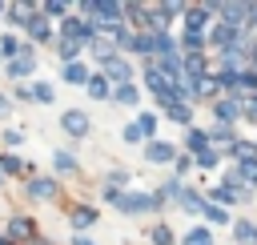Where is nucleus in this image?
I'll return each instance as SVG.
<instances>
[{"label":"nucleus","mask_w":257,"mask_h":245,"mask_svg":"<svg viewBox=\"0 0 257 245\" xmlns=\"http://www.w3.org/2000/svg\"><path fill=\"white\" fill-rule=\"evenodd\" d=\"M96 221V209H88V205H76L72 209V229H88Z\"/></svg>","instance_id":"ddd939ff"},{"label":"nucleus","mask_w":257,"mask_h":245,"mask_svg":"<svg viewBox=\"0 0 257 245\" xmlns=\"http://www.w3.org/2000/svg\"><path fill=\"white\" fill-rule=\"evenodd\" d=\"M0 56H16V40H12V36L0 44Z\"/></svg>","instance_id":"c756f323"},{"label":"nucleus","mask_w":257,"mask_h":245,"mask_svg":"<svg viewBox=\"0 0 257 245\" xmlns=\"http://www.w3.org/2000/svg\"><path fill=\"white\" fill-rule=\"evenodd\" d=\"M32 96H36L40 104H48V100H52V84H44V80H40V84L32 88Z\"/></svg>","instance_id":"a878e982"},{"label":"nucleus","mask_w":257,"mask_h":245,"mask_svg":"<svg viewBox=\"0 0 257 245\" xmlns=\"http://www.w3.org/2000/svg\"><path fill=\"white\" fill-rule=\"evenodd\" d=\"M8 233H12V237H28V233H32V221H28V217H12Z\"/></svg>","instance_id":"a211bd4d"},{"label":"nucleus","mask_w":257,"mask_h":245,"mask_svg":"<svg viewBox=\"0 0 257 245\" xmlns=\"http://www.w3.org/2000/svg\"><path fill=\"white\" fill-rule=\"evenodd\" d=\"M60 125H64L68 137H84V133H88V116H84L80 108H68V112L60 116Z\"/></svg>","instance_id":"423d86ee"},{"label":"nucleus","mask_w":257,"mask_h":245,"mask_svg":"<svg viewBox=\"0 0 257 245\" xmlns=\"http://www.w3.org/2000/svg\"><path fill=\"white\" fill-rule=\"evenodd\" d=\"M213 12H217V4H201V8H185V28H189L193 36H201Z\"/></svg>","instance_id":"f03ea898"},{"label":"nucleus","mask_w":257,"mask_h":245,"mask_svg":"<svg viewBox=\"0 0 257 245\" xmlns=\"http://www.w3.org/2000/svg\"><path fill=\"white\" fill-rule=\"evenodd\" d=\"M0 181H4V169H0Z\"/></svg>","instance_id":"f704fd0d"},{"label":"nucleus","mask_w":257,"mask_h":245,"mask_svg":"<svg viewBox=\"0 0 257 245\" xmlns=\"http://www.w3.org/2000/svg\"><path fill=\"white\" fill-rule=\"evenodd\" d=\"M32 64H36V60H32V44H28V48H20L16 60H8V72H12V76H28Z\"/></svg>","instance_id":"0eeeda50"},{"label":"nucleus","mask_w":257,"mask_h":245,"mask_svg":"<svg viewBox=\"0 0 257 245\" xmlns=\"http://www.w3.org/2000/svg\"><path fill=\"white\" fill-rule=\"evenodd\" d=\"M249 28H257V4H249V20H245Z\"/></svg>","instance_id":"2f4dec72"},{"label":"nucleus","mask_w":257,"mask_h":245,"mask_svg":"<svg viewBox=\"0 0 257 245\" xmlns=\"http://www.w3.org/2000/svg\"><path fill=\"white\" fill-rule=\"evenodd\" d=\"M137 125H141L145 137H153V129H157V112H137Z\"/></svg>","instance_id":"412c9836"},{"label":"nucleus","mask_w":257,"mask_h":245,"mask_svg":"<svg viewBox=\"0 0 257 245\" xmlns=\"http://www.w3.org/2000/svg\"><path fill=\"white\" fill-rule=\"evenodd\" d=\"M72 245H92V241H88V237H84V233H80V237H76V241H72Z\"/></svg>","instance_id":"473e14b6"},{"label":"nucleus","mask_w":257,"mask_h":245,"mask_svg":"<svg viewBox=\"0 0 257 245\" xmlns=\"http://www.w3.org/2000/svg\"><path fill=\"white\" fill-rule=\"evenodd\" d=\"M181 245H213V233L197 225V229H189V233H185V241H181Z\"/></svg>","instance_id":"4468645a"},{"label":"nucleus","mask_w":257,"mask_h":245,"mask_svg":"<svg viewBox=\"0 0 257 245\" xmlns=\"http://www.w3.org/2000/svg\"><path fill=\"white\" fill-rule=\"evenodd\" d=\"M104 76L116 80V88H120V84H133V64H128L124 56H112V60H104Z\"/></svg>","instance_id":"39448f33"},{"label":"nucleus","mask_w":257,"mask_h":245,"mask_svg":"<svg viewBox=\"0 0 257 245\" xmlns=\"http://www.w3.org/2000/svg\"><path fill=\"white\" fill-rule=\"evenodd\" d=\"M28 193H32L36 201H48V197L56 193V181H52V177H40V181H32V185H28Z\"/></svg>","instance_id":"9b49d317"},{"label":"nucleus","mask_w":257,"mask_h":245,"mask_svg":"<svg viewBox=\"0 0 257 245\" xmlns=\"http://www.w3.org/2000/svg\"><path fill=\"white\" fill-rule=\"evenodd\" d=\"M64 80H68V84H84V88H88V80H92V76H88V68H84V64H64Z\"/></svg>","instance_id":"f8f14e48"},{"label":"nucleus","mask_w":257,"mask_h":245,"mask_svg":"<svg viewBox=\"0 0 257 245\" xmlns=\"http://www.w3.org/2000/svg\"><path fill=\"white\" fill-rule=\"evenodd\" d=\"M52 165H56L60 173H72V169H76V157H72V153H56V157H52Z\"/></svg>","instance_id":"4be33fe9"},{"label":"nucleus","mask_w":257,"mask_h":245,"mask_svg":"<svg viewBox=\"0 0 257 245\" xmlns=\"http://www.w3.org/2000/svg\"><path fill=\"white\" fill-rule=\"evenodd\" d=\"M189 165H193V157H177V177H181V173H189Z\"/></svg>","instance_id":"7c9ffc66"},{"label":"nucleus","mask_w":257,"mask_h":245,"mask_svg":"<svg viewBox=\"0 0 257 245\" xmlns=\"http://www.w3.org/2000/svg\"><path fill=\"white\" fill-rule=\"evenodd\" d=\"M165 112H169V120H177V125H189V104H169Z\"/></svg>","instance_id":"aec40b11"},{"label":"nucleus","mask_w":257,"mask_h":245,"mask_svg":"<svg viewBox=\"0 0 257 245\" xmlns=\"http://www.w3.org/2000/svg\"><path fill=\"white\" fill-rule=\"evenodd\" d=\"M44 16H64V20H68V4H60V0L44 4Z\"/></svg>","instance_id":"393cba45"},{"label":"nucleus","mask_w":257,"mask_h":245,"mask_svg":"<svg viewBox=\"0 0 257 245\" xmlns=\"http://www.w3.org/2000/svg\"><path fill=\"white\" fill-rule=\"evenodd\" d=\"M213 112H217V125H233V120L245 112V100H241V96H225V100L213 104Z\"/></svg>","instance_id":"7ed1b4c3"},{"label":"nucleus","mask_w":257,"mask_h":245,"mask_svg":"<svg viewBox=\"0 0 257 245\" xmlns=\"http://www.w3.org/2000/svg\"><path fill=\"white\" fill-rule=\"evenodd\" d=\"M88 96H96V100L112 96V88H108V76H104V72H92V80H88Z\"/></svg>","instance_id":"9d476101"},{"label":"nucleus","mask_w":257,"mask_h":245,"mask_svg":"<svg viewBox=\"0 0 257 245\" xmlns=\"http://www.w3.org/2000/svg\"><path fill=\"white\" fill-rule=\"evenodd\" d=\"M217 161H221V153H217V149H209V153H201V157H197V165H205V169H213Z\"/></svg>","instance_id":"cd10ccee"},{"label":"nucleus","mask_w":257,"mask_h":245,"mask_svg":"<svg viewBox=\"0 0 257 245\" xmlns=\"http://www.w3.org/2000/svg\"><path fill=\"white\" fill-rule=\"evenodd\" d=\"M149 237H153V245H173V229L169 225H153Z\"/></svg>","instance_id":"6ab92c4d"},{"label":"nucleus","mask_w":257,"mask_h":245,"mask_svg":"<svg viewBox=\"0 0 257 245\" xmlns=\"http://www.w3.org/2000/svg\"><path fill=\"white\" fill-rule=\"evenodd\" d=\"M0 169H4V173H16L20 161H16V157H0Z\"/></svg>","instance_id":"c85d7f7f"},{"label":"nucleus","mask_w":257,"mask_h":245,"mask_svg":"<svg viewBox=\"0 0 257 245\" xmlns=\"http://www.w3.org/2000/svg\"><path fill=\"white\" fill-rule=\"evenodd\" d=\"M4 112H8V100H4V96H0V116H4Z\"/></svg>","instance_id":"72a5a7b5"},{"label":"nucleus","mask_w":257,"mask_h":245,"mask_svg":"<svg viewBox=\"0 0 257 245\" xmlns=\"http://www.w3.org/2000/svg\"><path fill=\"white\" fill-rule=\"evenodd\" d=\"M124 185H128V173H124V169H112V173H108V189H116V193H120Z\"/></svg>","instance_id":"5701e85b"},{"label":"nucleus","mask_w":257,"mask_h":245,"mask_svg":"<svg viewBox=\"0 0 257 245\" xmlns=\"http://www.w3.org/2000/svg\"><path fill=\"white\" fill-rule=\"evenodd\" d=\"M233 233H237V245H257V221H237Z\"/></svg>","instance_id":"1a4fd4ad"},{"label":"nucleus","mask_w":257,"mask_h":245,"mask_svg":"<svg viewBox=\"0 0 257 245\" xmlns=\"http://www.w3.org/2000/svg\"><path fill=\"white\" fill-rule=\"evenodd\" d=\"M161 193H120L112 205L120 209V213H128V217H137V213H153V209H161Z\"/></svg>","instance_id":"f257e3e1"},{"label":"nucleus","mask_w":257,"mask_h":245,"mask_svg":"<svg viewBox=\"0 0 257 245\" xmlns=\"http://www.w3.org/2000/svg\"><path fill=\"white\" fill-rule=\"evenodd\" d=\"M205 217H209L213 225H229V213H225V205H217V201L205 205Z\"/></svg>","instance_id":"dca6fc26"},{"label":"nucleus","mask_w":257,"mask_h":245,"mask_svg":"<svg viewBox=\"0 0 257 245\" xmlns=\"http://www.w3.org/2000/svg\"><path fill=\"white\" fill-rule=\"evenodd\" d=\"M120 137H124V145H137L145 133H141V125H124V133H120Z\"/></svg>","instance_id":"bb28decb"},{"label":"nucleus","mask_w":257,"mask_h":245,"mask_svg":"<svg viewBox=\"0 0 257 245\" xmlns=\"http://www.w3.org/2000/svg\"><path fill=\"white\" fill-rule=\"evenodd\" d=\"M185 149H189V157H193V153H197V157H201V153H209V133L189 129V133H185Z\"/></svg>","instance_id":"6e6552de"},{"label":"nucleus","mask_w":257,"mask_h":245,"mask_svg":"<svg viewBox=\"0 0 257 245\" xmlns=\"http://www.w3.org/2000/svg\"><path fill=\"white\" fill-rule=\"evenodd\" d=\"M112 96H116L120 104H137V96H141V92H137L133 84H120V88H112Z\"/></svg>","instance_id":"f3484780"},{"label":"nucleus","mask_w":257,"mask_h":245,"mask_svg":"<svg viewBox=\"0 0 257 245\" xmlns=\"http://www.w3.org/2000/svg\"><path fill=\"white\" fill-rule=\"evenodd\" d=\"M209 141H229V145H233V133H229V125H213V129H209Z\"/></svg>","instance_id":"b1692460"},{"label":"nucleus","mask_w":257,"mask_h":245,"mask_svg":"<svg viewBox=\"0 0 257 245\" xmlns=\"http://www.w3.org/2000/svg\"><path fill=\"white\" fill-rule=\"evenodd\" d=\"M0 60H4V56H0Z\"/></svg>","instance_id":"c9c22d12"},{"label":"nucleus","mask_w":257,"mask_h":245,"mask_svg":"<svg viewBox=\"0 0 257 245\" xmlns=\"http://www.w3.org/2000/svg\"><path fill=\"white\" fill-rule=\"evenodd\" d=\"M76 56H80V44L60 36V60H64V64H76Z\"/></svg>","instance_id":"2eb2a0df"},{"label":"nucleus","mask_w":257,"mask_h":245,"mask_svg":"<svg viewBox=\"0 0 257 245\" xmlns=\"http://www.w3.org/2000/svg\"><path fill=\"white\" fill-rule=\"evenodd\" d=\"M145 161H153V165H177V145H169V141H149Z\"/></svg>","instance_id":"20e7f679"}]
</instances>
